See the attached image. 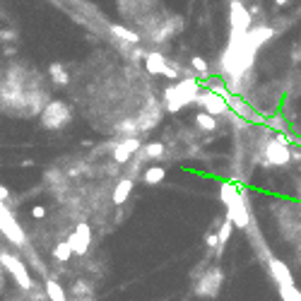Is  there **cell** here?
Instances as JSON below:
<instances>
[{
    "instance_id": "6da1fadb",
    "label": "cell",
    "mask_w": 301,
    "mask_h": 301,
    "mask_svg": "<svg viewBox=\"0 0 301 301\" xmlns=\"http://www.w3.org/2000/svg\"><path fill=\"white\" fill-rule=\"evenodd\" d=\"M198 89H200V84H198L195 77H185V80H181V82H176V84H171V87L164 92L167 109H169L171 114L181 111L185 104H190V101L198 99V94H200Z\"/></svg>"
},
{
    "instance_id": "7a4b0ae2",
    "label": "cell",
    "mask_w": 301,
    "mask_h": 301,
    "mask_svg": "<svg viewBox=\"0 0 301 301\" xmlns=\"http://www.w3.org/2000/svg\"><path fill=\"white\" fill-rule=\"evenodd\" d=\"M70 120H72V111L65 101H51L41 114V125L46 130H63Z\"/></svg>"
},
{
    "instance_id": "3957f363",
    "label": "cell",
    "mask_w": 301,
    "mask_h": 301,
    "mask_svg": "<svg viewBox=\"0 0 301 301\" xmlns=\"http://www.w3.org/2000/svg\"><path fill=\"white\" fill-rule=\"evenodd\" d=\"M0 265L17 280V284H19L22 289H32L29 270H27V265H24L19 258H15V255H10V253H0Z\"/></svg>"
},
{
    "instance_id": "277c9868",
    "label": "cell",
    "mask_w": 301,
    "mask_h": 301,
    "mask_svg": "<svg viewBox=\"0 0 301 301\" xmlns=\"http://www.w3.org/2000/svg\"><path fill=\"white\" fill-rule=\"evenodd\" d=\"M195 101H198L207 114H212V116H219V114H224V111L229 109V104H227V94H224V92H215V89L198 94Z\"/></svg>"
},
{
    "instance_id": "5b68a950",
    "label": "cell",
    "mask_w": 301,
    "mask_h": 301,
    "mask_svg": "<svg viewBox=\"0 0 301 301\" xmlns=\"http://www.w3.org/2000/svg\"><path fill=\"white\" fill-rule=\"evenodd\" d=\"M0 232L12 241V243H17V246H22V243L27 241L24 232H22V227L15 222V217L7 212V207H5L2 202H0Z\"/></svg>"
},
{
    "instance_id": "8992f818",
    "label": "cell",
    "mask_w": 301,
    "mask_h": 301,
    "mask_svg": "<svg viewBox=\"0 0 301 301\" xmlns=\"http://www.w3.org/2000/svg\"><path fill=\"white\" fill-rule=\"evenodd\" d=\"M219 287H222V272H219L217 268H212V270H207V272L200 277V282L195 284V294L212 299V297H217Z\"/></svg>"
},
{
    "instance_id": "52a82bcc",
    "label": "cell",
    "mask_w": 301,
    "mask_h": 301,
    "mask_svg": "<svg viewBox=\"0 0 301 301\" xmlns=\"http://www.w3.org/2000/svg\"><path fill=\"white\" fill-rule=\"evenodd\" d=\"M67 241H70L75 255H84V253L89 251V243H92V229H89V224H87V222H80V224L72 229V234L67 236Z\"/></svg>"
},
{
    "instance_id": "ba28073f",
    "label": "cell",
    "mask_w": 301,
    "mask_h": 301,
    "mask_svg": "<svg viewBox=\"0 0 301 301\" xmlns=\"http://www.w3.org/2000/svg\"><path fill=\"white\" fill-rule=\"evenodd\" d=\"M142 150V145H140V140L137 137H125V140H120L118 145L114 147V162L116 164H125L133 154H137Z\"/></svg>"
},
{
    "instance_id": "9c48e42d",
    "label": "cell",
    "mask_w": 301,
    "mask_h": 301,
    "mask_svg": "<svg viewBox=\"0 0 301 301\" xmlns=\"http://www.w3.org/2000/svg\"><path fill=\"white\" fill-rule=\"evenodd\" d=\"M265 154H268V162H270V164H275V167L289 164V159H292V152H289L287 142H280V140L270 142V145H268V150H265Z\"/></svg>"
},
{
    "instance_id": "30bf717a",
    "label": "cell",
    "mask_w": 301,
    "mask_h": 301,
    "mask_svg": "<svg viewBox=\"0 0 301 301\" xmlns=\"http://www.w3.org/2000/svg\"><path fill=\"white\" fill-rule=\"evenodd\" d=\"M229 22H232V32H248V27H251V15L246 12V7L241 5L239 0L232 2Z\"/></svg>"
},
{
    "instance_id": "8fae6325",
    "label": "cell",
    "mask_w": 301,
    "mask_h": 301,
    "mask_svg": "<svg viewBox=\"0 0 301 301\" xmlns=\"http://www.w3.org/2000/svg\"><path fill=\"white\" fill-rule=\"evenodd\" d=\"M145 67L150 75H164L167 67H169V60L162 51H147L145 53Z\"/></svg>"
},
{
    "instance_id": "7c38bea8",
    "label": "cell",
    "mask_w": 301,
    "mask_h": 301,
    "mask_svg": "<svg viewBox=\"0 0 301 301\" xmlns=\"http://www.w3.org/2000/svg\"><path fill=\"white\" fill-rule=\"evenodd\" d=\"M270 272H272L275 282L280 284V289H284V287H292V284H294V277H292L289 268H287L282 260L272 258V260H270Z\"/></svg>"
},
{
    "instance_id": "4fadbf2b",
    "label": "cell",
    "mask_w": 301,
    "mask_h": 301,
    "mask_svg": "<svg viewBox=\"0 0 301 301\" xmlns=\"http://www.w3.org/2000/svg\"><path fill=\"white\" fill-rule=\"evenodd\" d=\"M219 198L222 202L227 205V210H234V207H241L243 205V198H241V190L236 183H224L219 188Z\"/></svg>"
},
{
    "instance_id": "5bb4252c",
    "label": "cell",
    "mask_w": 301,
    "mask_h": 301,
    "mask_svg": "<svg viewBox=\"0 0 301 301\" xmlns=\"http://www.w3.org/2000/svg\"><path fill=\"white\" fill-rule=\"evenodd\" d=\"M133 185H135L133 179H120L118 183H116V188H114V202H116V205H123V202L130 198Z\"/></svg>"
},
{
    "instance_id": "9a60e30c",
    "label": "cell",
    "mask_w": 301,
    "mask_h": 301,
    "mask_svg": "<svg viewBox=\"0 0 301 301\" xmlns=\"http://www.w3.org/2000/svg\"><path fill=\"white\" fill-rule=\"evenodd\" d=\"M164 179H167V169L164 167H147L145 174H142V181L147 185H157V183H162Z\"/></svg>"
},
{
    "instance_id": "2e32d148",
    "label": "cell",
    "mask_w": 301,
    "mask_h": 301,
    "mask_svg": "<svg viewBox=\"0 0 301 301\" xmlns=\"http://www.w3.org/2000/svg\"><path fill=\"white\" fill-rule=\"evenodd\" d=\"M111 32H114V36H118L120 41H125V44H137L140 41V34L128 29V27H123V24H111Z\"/></svg>"
},
{
    "instance_id": "e0dca14e",
    "label": "cell",
    "mask_w": 301,
    "mask_h": 301,
    "mask_svg": "<svg viewBox=\"0 0 301 301\" xmlns=\"http://www.w3.org/2000/svg\"><path fill=\"white\" fill-rule=\"evenodd\" d=\"M195 125H198L200 130H205V133H212V130H217V116H212V114H207V111H200V114L195 116Z\"/></svg>"
},
{
    "instance_id": "ac0fdd59",
    "label": "cell",
    "mask_w": 301,
    "mask_h": 301,
    "mask_svg": "<svg viewBox=\"0 0 301 301\" xmlns=\"http://www.w3.org/2000/svg\"><path fill=\"white\" fill-rule=\"evenodd\" d=\"M72 246H70V241H60V243H56V248H53V258L56 260H60V263H67L70 258H72Z\"/></svg>"
},
{
    "instance_id": "d6986e66",
    "label": "cell",
    "mask_w": 301,
    "mask_h": 301,
    "mask_svg": "<svg viewBox=\"0 0 301 301\" xmlns=\"http://www.w3.org/2000/svg\"><path fill=\"white\" fill-rule=\"evenodd\" d=\"M46 297H49L51 301H67L63 287H60L56 280H46Z\"/></svg>"
},
{
    "instance_id": "ffe728a7",
    "label": "cell",
    "mask_w": 301,
    "mask_h": 301,
    "mask_svg": "<svg viewBox=\"0 0 301 301\" xmlns=\"http://www.w3.org/2000/svg\"><path fill=\"white\" fill-rule=\"evenodd\" d=\"M49 70H51V77H53V82H56V84H60V87H63V84H67V80H70V77H67V72H65V67H63L60 63H53Z\"/></svg>"
},
{
    "instance_id": "44dd1931",
    "label": "cell",
    "mask_w": 301,
    "mask_h": 301,
    "mask_svg": "<svg viewBox=\"0 0 301 301\" xmlns=\"http://www.w3.org/2000/svg\"><path fill=\"white\" fill-rule=\"evenodd\" d=\"M142 152H145L147 159H159V157H164V145L162 142H150V145L142 147Z\"/></svg>"
},
{
    "instance_id": "7402d4cb",
    "label": "cell",
    "mask_w": 301,
    "mask_h": 301,
    "mask_svg": "<svg viewBox=\"0 0 301 301\" xmlns=\"http://www.w3.org/2000/svg\"><path fill=\"white\" fill-rule=\"evenodd\" d=\"M190 67H193L200 77H207V75H210V65L205 63V58H200V56H193V58H190Z\"/></svg>"
},
{
    "instance_id": "603a6c76",
    "label": "cell",
    "mask_w": 301,
    "mask_h": 301,
    "mask_svg": "<svg viewBox=\"0 0 301 301\" xmlns=\"http://www.w3.org/2000/svg\"><path fill=\"white\" fill-rule=\"evenodd\" d=\"M232 234H234V222L232 219H224V224L219 227V248L232 239Z\"/></svg>"
},
{
    "instance_id": "cb8c5ba5",
    "label": "cell",
    "mask_w": 301,
    "mask_h": 301,
    "mask_svg": "<svg viewBox=\"0 0 301 301\" xmlns=\"http://www.w3.org/2000/svg\"><path fill=\"white\" fill-rule=\"evenodd\" d=\"M280 294H282V299H284V301H301V289L297 287V284L280 289Z\"/></svg>"
},
{
    "instance_id": "d4e9b609",
    "label": "cell",
    "mask_w": 301,
    "mask_h": 301,
    "mask_svg": "<svg viewBox=\"0 0 301 301\" xmlns=\"http://www.w3.org/2000/svg\"><path fill=\"white\" fill-rule=\"evenodd\" d=\"M205 243H207L210 248H217V246H219V234H215V232H207V234H205Z\"/></svg>"
},
{
    "instance_id": "484cf974",
    "label": "cell",
    "mask_w": 301,
    "mask_h": 301,
    "mask_svg": "<svg viewBox=\"0 0 301 301\" xmlns=\"http://www.w3.org/2000/svg\"><path fill=\"white\" fill-rule=\"evenodd\" d=\"M32 217H34V219H44V217H46V207H44V205H34V207H32Z\"/></svg>"
},
{
    "instance_id": "4316f807",
    "label": "cell",
    "mask_w": 301,
    "mask_h": 301,
    "mask_svg": "<svg viewBox=\"0 0 301 301\" xmlns=\"http://www.w3.org/2000/svg\"><path fill=\"white\" fill-rule=\"evenodd\" d=\"M7 198H10V190H7V185H2V183H0V202H5Z\"/></svg>"
},
{
    "instance_id": "83f0119b",
    "label": "cell",
    "mask_w": 301,
    "mask_h": 301,
    "mask_svg": "<svg viewBox=\"0 0 301 301\" xmlns=\"http://www.w3.org/2000/svg\"><path fill=\"white\" fill-rule=\"evenodd\" d=\"M75 292H77V294H87V287H84L82 282H77V284H75Z\"/></svg>"
},
{
    "instance_id": "f1b7e54d",
    "label": "cell",
    "mask_w": 301,
    "mask_h": 301,
    "mask_svg": "<svg viewBox=\"0 0 301 301\" xmlns=\"http://www.w3.org/2000/svg\"><path fill=\"white\" fill-rule=\"evenodd\" d=\"M275 2H277V5H284V2H287V0H275Z\"/></svg>"
},
{
    "instance_id": "f546056e",
    "label": "cell",
    "mask_w": 301,
    "mask_h": 301,
    "mask_svg": "<svg viewBox=\"0 0 301 301\" xmlns=\"http://www.w3.org/2000/svg\"><path fill=\"white\" fill-rule=\"evenodd\" d=\"M77 301H97V299H77Z\"/></svg>"
}]
</instances>
